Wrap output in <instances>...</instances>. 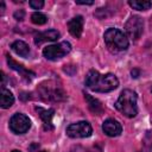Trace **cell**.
Here are the masks:
<instances>
[{
    "label": "cell",
    "instance_id": "obj_1",
    "mask_svg": "<svg viewBox=\"0 0 152 152\" xmlns=\"http://www.w3.org/2000/svg\"><path fill=\"white\" fill-rule=\"evenodd\" d=\"M86 86L93 91L107 93L119 86V80L113 74L101 75L95 70H90L86 76Z\"/></svg>",
    "mask_w": 152,
    "mask_h": 152
},
{
    "label": "cell",
    "instance_id": "obj_2",
    "mask_svg": "<svg viewBox=\"0 0 152 152\" xmlns=\"http://www.w3.org/2000/svg\"><path fill=\"white\" fill-rule=\"evenodd\" d=\"M115 108L127 118H134L138 114L137 107V94L131 89H125L121 91L118 101L115 102Z\"/></svg>",
    "mask_w": 152,
    "mask_h": 152
},
{
    "label": "cell",
    "instance_id": "obj_3",
    "mask_svg": "<svg viewBox=\"0 0 152 152\" xmlns=\"http://www.w3.org/2000/svg\"><path fill=\"white\" fill-rule=\"evenodd\" d=\"M104 43L112 52H121L128 48V39L118 28H108L104 32Z\"/></svg>",
    "mask_w": 152,
    "mask_h": 152
},
{
    "label": "cell",
    "instance_id": "obj_4",
    "mask_svg": "<svg viewBox=\"0 0 152 152\" xmlns=\"http://www.w3.org/2000/svg\"><path fill=\"white\" fill-rule=\"evenodd\" d=\"M71 50V45L68 42H62L58 44H52L49 45L46 48H44L43 50V55L45 58L50 59V61H55L58 59L63 56H65L66 53H69Z\"/></svg>",
    "mask_w": 152,
    "mask_h": 152
},
{
    "label": "cell",
    "instance_id": "obj_5",
    "mask_svg": "<svg viewBox=\"0 0 152 152\" xmlns=\"http://www.w3.org/2000/svg\"><path fill=\"white\" fill-rule=\"evenodd\" d=\"M30 127H31V121H30V119L25 114L17 113L10 120V128L15 134L26 133Z\"/></svg>",
    "mask_w": 152,
    "mask_h": 152
},
{
    "label": "cell",
    "instance_id": "obj_6",
    "mask_svg": "<svg viewBox=\"0 0 152 152\" xmlns=\"http://www.w3.org/2000/svg\"><path fill=\"white\" fill-rule=\"evenodd\" d=\"M91 132H93L91 126L87 121H80V122L71 124L66 128V134L70 138H87L91 134Z\"/></svg>",
    "mask_w": 152,
    "mask_h": 152
},
{
    "label": "cell",
    "instance_id": "obj_7",
    "mask_svg": "<svg viewBox=\"0 0 152 152\" xmlns=\"http://www.w3.org/2000/svg\"><path fill=\"white\" fill-rule=\"evenodd\" d=\"M125 30L127 32V34L132 38V39H138L140 38L141 33H142V30H144V23H142V19L138 15H132L126 25H125Z\"/></svg>",
    "mask_w": 152,
    "mask_h": 152
},
{
    "label": "cell",
    "instance_id": "obj_8",
    "mask_svg": "<svg viewBox=\"0 0 152 152\" xmlns=\"http://www.w3.org/2000/svg\"><path fill=\"white\" fill-rule=\"evenodd\" d=\"M42 96H44L48 100H53V101H61L65 97L64 91L58 88L57 86L50 87V86H43L42 87Z\"/></svg>",
    "mask_w": 152,
    "mask_h": 152
},
{
    "label": "cell",
    "instance_id": "obj_9",
    "mask_svg": "<svg viewBox=\"0 0 152 152\" xmlns=\"http://www.w3.org/2000/svg\"><path fill=\"white\" fill-rule=\"evenodd\" d=\"M102 129L108 137H118L122 132V127L120 122L114 119H107L102 124Z\"/></svg>",
    "mask_w": 152,
    "mask_h": 152
},
{
    "label": "cell",
    "instance_id": "obj_10",
    "mask_svg": "<svg viewBox=\"0 0 152 152\" xmlns=\"http://www.w3.org/2000/svg\"><path fill=\"white\" fill-rule=\"evenodd\" d=\"M68 28H69V32L74 37L80 38L82 34V31H83V17L77 15V17L72 18L68 23Z\"/></svg>",
    "mask_w": 152,
    "mask_h": 152
},
{
    "label": "cell",
    "instance_id": "obj_11",
    "mask_svg": "<svg viewBox=\"0 0 152 152\" xmlns=\"http://www.w3.org/2000/svg\"><path fill=\"white\" fill-rule=\"evenodd\" d=\"M58 38H59V32L57 30H48V31H44V32L36 34L34 43L37 45H40L44 42H51V40H56Z\"/></svg>",
    "mask_w": 152,
    "mask_h": 152
},
{
    "label": "cell",
    "instance_id": "obj_12",
    "mask_svg": "<svg viewBox=\"0 0 152 152\" xmlns=\"http://www.w3.org/2000/svg\"><path fill=\"white\" fill-rule=\"evenodd\" d=\"M7 63H8V65L13 69V70H15V71H18V72H20V75L23 76V77H25L26 80H31L33 76H34V74L32 72V71H30V70H27V69H25L23 65H20V64H18L15 61H13L10 56H7Z\"/></svg>",
    "mask_w": 152,
    "mask_h": 152
},
{
    "label": "cell",
    "instance_id": "obj_13",
    "mask_svg": "<svg viewBox=\"0 0 152 152\" xmlns=\"http://www.w3.org/2000/svg\"><path fill=\"white\" fill-rule=\"evenodd\" d=\"M37 112L39 113L43 122H44V126H45V129H52V116H53V109H44L42 107H37L36 108Z\"/></svg>",
    "mask_w": 152,
    "mask_h": 152
},
{
    "label": "cell",
    "instance_id": "obj_14",
    "mask_svg": "<svg viewBox=\"0 0 152 152\" xmlns=\"http://www.w3.org/2000/svg\"><path fill=\"white\" fill-rule=\"evenodd\" d=\"M11 48H12V50H13L17 55H19V56H21V57H27L28 53H30V48H28V45H27L25 42H23V40H15V42L11 45Z\"/></svg>",
    "mask_w": 152,
    "mask_h": 152
},
{
    "label": "cell",
    "instance_id": "obj_15",
    "mask_svg": "<svg viewBox=\"0 0 152 152\" xmlns=\"http://www.w3.org/2000/svg\"><path fill=\"white\" fill-rule=\"evenodd\" d=\"M84 99H86V101H87V103H88L89 109H90L93 113H95V114H101V113L103 112L102 104H101V102H100L99 100H96L95 97L90 96L89 94H84Z\"/></svg>",
    "mask_w": 152,
    "mask_h": 152
},
{
    "label": "cell",
    "instance_id": "obj_16",
    "mask_svg": "<svg viewBox=\"0 0 152 152\" xmlns=\"http://www.w3.org/2000/svg\"><path fill=\"white\" fill-rule=\"evenodd\" d=\"M0 102H1V107H2V108H10V107L13 104V102H14V96H13V94H12L10 90L2 88Z\"/></svg>",
    "mask_w": 152,
    "mask_h": 152
},
{
    "label": "cell",
    "instance_id": "obj_17",
    "mask_svg": "<svg viewBox=\"0 0 152 152\" xmlns=\"http://www.w3.org/2000/svg\"><path fill=\"white\" fill-rule=\"evenodd\" d=\"M128 5L131 7H133L134 10H138V11H146V10H150L152 7V2L146 1V0H129Z\"/></svg>",
    "mask_w": 152,
    "mask_h": 152
},
{
    "label": "cell",
    "instance_id": "obj_18",
    "mask_svg": "<svg viewBox=\"0 0 152 152\" xmlns=\"http://www.w3.org/2000/svg\"><path fill=\"white\" fill-rule=\"evenodd\" d=\"M31 20H32L33 24L43 25V24H45V23L48 21V18H46L45 14H43V13H40V12H36V13H33V14L31 15Z\"/></svg>",
    "mask_w": 152,
    "mask_h": 152
},
{
    "label": "cell",
    "instance_id": "obj_19",
    "mask_svg": "<svg viewBox=\"0 0 152 152\" xmlns=\"http://www.w3.org/2000/svg\"><path fill=\"white\" fill-rule=\"evenodd\" d=\"M28 4H30V6H31L32 8H34V10H40V8L44 6V1H42V0H31Z\"/></svg>",
    "mask_w": 152,
    "mask_h": 152
},
{
    "label": "cell",
    "instance_id": "obj_20",
    "mask_svg": "<svg viewBox=\"0 0 152 152\" xmlns=\"http://www.w3.org/2000/svg\"><path fill=\"white\" fill-rule=\"evenodd\" d=\"M24 17H25V12H24L23 10H19V11H17V12L14 13V18H15L17 20H23Z\"/></svg>",
    "mask_w": 152,
    "mask_h": 152
},
{
    "label": "cell",
    "instance_id": "obj_21",
    "mask_svg": "<svg viewBox=\"0 0 152 152\" xmlns=\"http://www.w3.org/2000/svg\"><path fill=\"white\" fill-rule=\"evenodd\" d=\"M76 4H80V5H91L93 1H76Z\"/></svg>",
    "mask_w": 152,
    "mask_h": 152
},
{
    "label": "cell",
    "instance_id": "obj_22",
    "mask_svg": "<svg viewBox=\"0 0 152 152\" xmlns=\"http://www.w3.org/2000/svg\"><path fill=\"white\" fill-rule=\"evenodd\" d=\"M138 75H139V71L138 70H132V76L133 77H138Z\"/></svg>",
    "mask_w": 152,
    "mask_h": 152
},
{
    "label": "cell",
    "instance_id": "obj_23",
    "mask_svg": "<svg viewBox=\"0 0 152 152\" xmlns=\"http://www.w3.org/2000/svg\"><path fill=\"white\" fill-rule=\"evenodd\" d=\"M12 152H20V151H18V150H14V151H12Z\"/></svg>",
    "mask_w": 152,
    "mask_h": 152
},
{
    "label": "cell",
    "instance_id": "obj_24",
    "mask_svg": "<svg viewBox=\"0 0 152 152\" xmlns=\"http://www.w3.org/2000/svg\"><path fill=\"white\" fill-rule=\"evenodd\" d=\"M37 152H46V151H37Z\"/></svg>",
    "mask_w": 152,
    "mask_h": 152
},
{
    "label": "cell",
    "instance_id": "obj_25",
    "mask_svg": "<svg viewBox=\"0 0 152 152\" xmlns=\"http://www.w3.org/2000/svg\"><path fill=\"white\" fill-rule=\"evenodd\" d=\"M151 91H152V89H151Z\"/></svg>",
    "mask_w": 152,
    "mask_h": 152
}]
</instances>
